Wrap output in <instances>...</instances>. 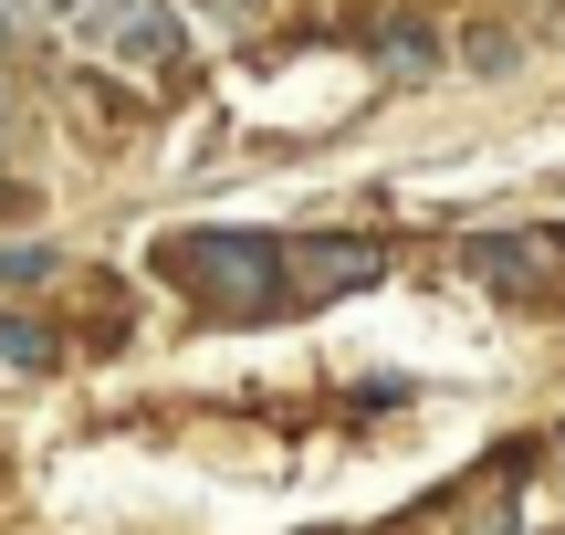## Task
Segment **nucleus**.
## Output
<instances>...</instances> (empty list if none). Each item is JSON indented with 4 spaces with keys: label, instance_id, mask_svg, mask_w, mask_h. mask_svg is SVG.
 I'll list each match as a JSON object with an SVG mask.
<instances>
[{
    "label": "nucleus",
    "instance_id": "nucleus-5",
    "mask_svg": "<svg viewBox=\"0 0 565 535\" xmlns=\"http://www.w3.org/2000/svg\"><path fill=\"white\" fill-rule=\"evenodd\" d=\"M53 263H63L53 242H11V252H0V294H21V284H53Z\"/></svg>",
    "mask_w": 565,
    "mask_h": 535
},
{
    "label": "nucleus",
    "instance_id": "nucleus-3",
    "mask_svg": "<svg viewBox=\"0 0 565 535\" xmlns=\"http://www.w3.org/2000/svg\"><path fill=\"white\" fill-rule=\"evenodd\" d=\"M377 263H387L377 242L315 231V242H282V294H294V305H324V294H345V284H377Z\"/></svg>",
    "mask_w": 565,
    "mask_h": 535
},
{
    "label": "nucleus",
    "instance_id": "nucleus-4",
    "mask_svg": "<svg viewBox=\"0 0 565 535\" xmlns=\"http://www.w3.org/2000/svg\"><path fill=\"white\" fill-rule=\"evenodd\" d=\"M53 357H63V347H53V336L32 326V315H0V368H32V378H42Z\"/></svg>",
    "mask_w": 565,
    "mask_h": 535
},
{
    "label": "nucleus",
    "instance_id": "nucleus-2",
    "mask_svg": "<svg viewBox=\"0 0 565 535\" xmlns=\"http://www.w3.org/2000/svg\"><path fill=\"white\" fill-rule=\"evenodd\" d=\"M74 42L95 63H126V74H158L179 53V11L168 0H74Z\"/></svg>",
    "mask_w": 565,
    "mask_h": 535
},
{
    "label": "nucleus",
    "instance_id": "nucleus-6",
    "mask_svg": "<svg viewBox=\"0 0 565 535\" xmlns=\"http://www.w3.org/2000/svg\"><path fill=\"white\" fill-rule=\"evenodd\" d=\"M377 53H387V74H429V63H440V42H429V32H387Z\"/></svg>",
    "mask_w": 565,
    "mask_h": 535
},
{
    "label": "nucleus",
    "instance_id": "nucleus-9",
    "mask_svg": "<svg viewBox=\"0 0 565 535\" xmlns=\"http://www.w3.org/2000/svg\"><path fill=\"white\" fill-rule=\"evenodd\" d=\"M0 221H11V179H0Z\"/></svg>",
    "mask_w": 565,
    "mask_h": 535
},
{
    "label": "nucleus",
    "instance_id": "nucleus-7",
    "mask_svg": "<svg viewBox=\"0 0 565 535\" xmlns=\"http://www.w3.org/2000/svg\"><path fill=\"white\" fill-rule=\"evenodd\" d=\"M189 11H200V21H221V32H252L273 0H189Z\"/></svg>",
    "mask_w": 565,
    "mask_h": 535
},
{
    "label": "nucleus",
    "instance_id": "nucleus-10",
    "mask_svg": "<svg viewBox=\"0 0 565 535\" xmlns=\"http://www.w3.org/2000/svg\"><path fill=\"white\" fill-rule=\"evenodd\" d=\"M0 116H11V95H0Z\"/></svg>",
    "mask_w": 565,
    "mask_h": 535
},
{
    "label": "nucleus",
    "instance_id": "nucleus-8",
    "mask_svg": "<svg viewBox=\"0 0 565 535\" xmlns=\"http://www.w3.org/2000/svg\"><path fill=\"white\" fill-rule=\"evenodd\" d=\"M42 21H53V11H42V0H0V42H21V32H42Z\"/></svg>",
    "mask_w": 565,
    "mask_h": 535
},
{
    "label": "nucleus",
    "instance_id": "nucleus-1",
    "mask_svg": "<svg viewBox=\"0 0 565 535\" xmlns=\"http://www.w3.org/2000/svg\"><path fill=\"white\" fill-rule=\"evenodd\" d=\"M158 273L189 294V305L231 315V326H252V315L282 305V242H263V231H168Z\"/></svg>",
    "mask_w": 565,
    "mask_h": 535
}]
</instances>
